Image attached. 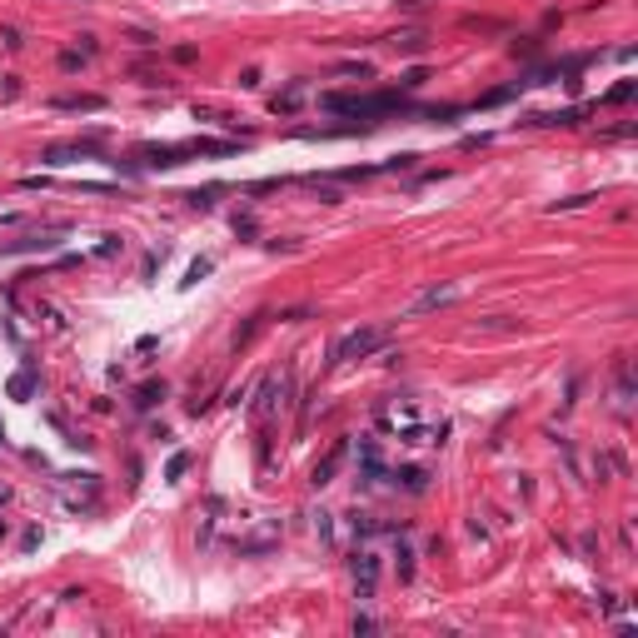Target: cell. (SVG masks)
I'll return each instance as SVG.
<instances>
[{"mask_svg":"<svg viewBox=\"0 0 638 638\" xmlns=\"http://www.w3.org/2000/svg\"><path fill=\"white\" fill-rule=\"evenodd\" d=\"M379 434H384V439L409 444V449H424V444H439L444 439V424L434 419L424 404L400 400V404H384V409H379Z\"/></svg>","mask_w":638,"mask_h":638,"instance_id":"6da1fadb","label":"cell"},{"mask_svg":"<svg viewBox=\"0 0 638 638\" xmlns=\"http://www.w3.org/2000/svg\"><path fill=\"white\" fill-rule=\"evenodd\" d=\"M225 539H229V549H239V553H265L280 539V524L265 519V514H235V519L225 524Z\"/></svg>","mask_w":638,"mask_h":638,"instance_id":"7a4b0ae2","label":"cell"},{"mask_svg":"<svg viewBox=\"0 0 638 638\" xmlns=\"http://www.w3.org/2000/svg\"><path fill=\"white\" fill-rule=\"evenodd\" d=\"M384 339H390V329H379V325H369V329H349V335L335 345V364H349V359H369L374 349H384Z\"/></svg>","mask_w":638,"mask_h":638,"instance_id":"3957f363","label":"cell"},{"mask_svg":"<svg viewBox=\"0 0 638 638\" xmlns=\"http://www.w3.org/2000/svg\"><path fill=\"white\" fill-rule=\"evenodd\" d=\"M374 579H379L374 553H355V584H359V594H369V589H374Z\"/></svg>","mask_w":638,"mask_h":638,"instance_id":"8992f818","label":"cell"},{"mask_svg":"<svg viewBox=\"0 0 638 638\" xmlns=\"http://www.w3.org/2000/svg\"><path fill=\"white\" fill-rule=\"evenodd\" d=\"M345 454H349V444H345V439H339V444H335V449H329V454H325V459H319V464H314V484H329V479H335V474H339V464H345Z\"/></svg>","mask_w":638,"mask_h":638,"instance_id":"277c9868","label":"cell"},{"mask_svg":"<svg viewBox=\"0 0 638 638\" xmlns=\"http://www.w3.org/2000/svg\"><path fill=\"white\" fill-rule=\"evenodd\" d=\"M31 384H35L31 374H15V379H11V394H31Z\"/></svg>","mask_w":638,"mask_h":638,"instance_id":"52a82bcc","label":"cell"},{"mask_svg":"<svg viewBox=\"0 0 638 638\" xmlns=\"http://www.w3.org/2000/svg\"><path fill=\"white\" fill-rule=\"evenodd\" d=\"M449 300H459V284H439V290H424L419 300H414V314L439 310V304H449Z\"/></svg>","mask_w":638,"mask_h":638,"instance_id":"5b68a950","label":"cell"}]
</instances>
